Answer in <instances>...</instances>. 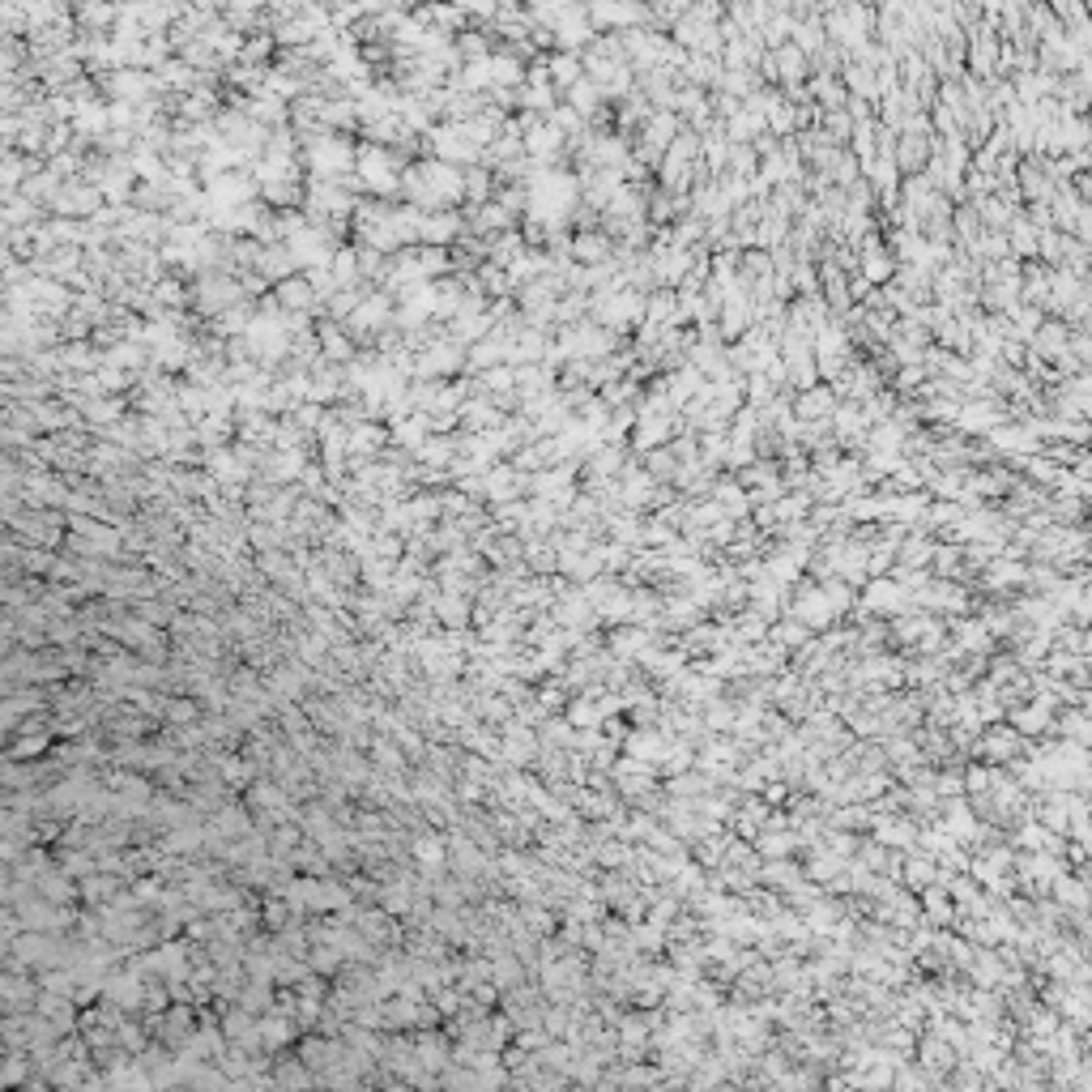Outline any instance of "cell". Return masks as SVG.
<instances>
[{
  "mask_svg": "<svg viewBox=\"0 0 1092 1092\" xmlns=\"http://www.w3.org/2000/svg\"><path fill=\"white\" fill-rule=\"evenodd\" d=\"M811 94L819 99V107H824V112H841L845 102H850V94H845L841 77H833V73L811 77Z\"/></svg>",
  "mask_w": 1092,
  "mask_h": 1092,
  "instance_id": "8992f818",
  "label": "cell"
},
{
  "mask_svg": "<svg viewBox=\"0 0 1092 1092\" xmlns=\"http://www.w3.org/2000/svg\"><path fill=\"white\" fill-rule=\"evenodd\" d=\"M909 598V589L900 581H870L866 589V606H880V611H892V606H900Z\"/></svg>",
  "mask_w": 1092,
  "mask_h": 1092,
  "instance_id": "52a82bcc",
  "label": "cell"
},
{
  "mask_svg": "<svg viewBox=\"0 0 1092 1092\" xmlns=\"http://www.w3.org/2000/svg\"><path fill=\"white\" fill-rule=\"evenodd\" d=\"M568 257L576 260V269H602L615 260V240L606 231H576Z\"/></svg>",
  "mask_w": 1092,
  "mask_h": 1092,
  "instance_id": "6da1fadb",
  "label": "cell"
},
{
  "mask_svg": "<svg viewBox=\"0 0 1092 1092\" xmlns=\"http://www.w3.org/2000/svg\"><path fill=\"white\" fill-rule=\"evenodd\" d=\"M1020 730H1046V709H1024L1020 713Z\"/></svg>",
  "mask_w": 1092,
  "mask_h": 1092,
  "instance_id": "9c48e42d",
  "label": "cell"
},
{
  "mask_svg": "<svg viewBox=\"0 0 1092 1092\" xmlns=\"http://www.w3.org/2000/svg\"><path fill=\"white\" fill-rule=\"evenodd\" d=\"M794 615H798V623H806V628H824V623L833 619V602L824 598V589H806L803 598H798Z\"/></svg>",
  "mask_w": 1092,
  "mask_h": 1092,
  "instance_id": "5b68a950",
  "label": "cell"
},
{
  "mask_svg": "<svg viewBox=\"0 0 1092 1092\" xmlns=\"http://www.w3.org/2000/svg\"><path fill=\"white\" fill-rule=\"evenodd\" d=\"M986 440L999 453H1041V440L1028 427H994V431H986Z\"/></svg>",
  "mask_w": 1092,
  "mask_h": 1092,
  "instance_id": "277c9868",
  "label": "cell"
},
{
  "mask_svg": "<svg viewBox=\"0 0 1092 1092\" xmlns=\"http://www.w3.org/2000/svg\"><path fill=\"white\" fill-rule=\"evenodd\" d=\"M1067 337H1071V324H1063V320H1041L1033 329V354H1041V359H1050V363H1071L1067 359Z\"/></svg>",
  "mask_w": 1092,
  "mask_h": 1092,
  "instance_id": "3957f363",
  "label": "cell"
},
{
  "mask_svg": "<svg viewBox=\"0 0 1092 1092\" xmlns=\"http://www.w3.org/2000/svg\"><path fill=\"white\" fill-rule=\"evenodd\" d=\"M836 406H841V401H836V389H833V384H811V389L798 393L794 406H789V410H794V414L803 418V423H811V427L819 423V427H824L828 418H833V410H836Z\"/></svg>",
  "mask_w": 1092,
  "mask_h": 1092,
  "instance_id": "7a4b0ae2",
  "label": "cell"
},
{
  "mask_svg": "<svg viewBox=\"0 0 1092 1092\" xmlns=\"http://www.w3.org/2000/svg\"><path fill=\"white\" fill-rule=\"evenodd\" d=\"M555 86H521L517 94V107H529V112H555Z\"/></svg>",
  "mask_w": 1092,
  "mask_h": 1092,
  "instance_id": "ba28073f",
  "label": "cell"
}]
</instances>
